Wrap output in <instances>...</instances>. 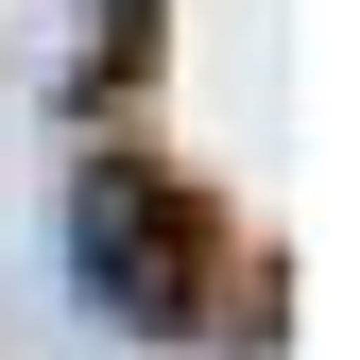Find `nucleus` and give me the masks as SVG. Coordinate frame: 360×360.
<instances>
[{
	"mask_svg": "<svg viewBox=\"0 0 360 360\" xmlns=\"http://www.w3.org/2000/svg\"><path fill=\"white\" fill-rule=\"evenodd\" d=\"M69 275H86V309H120V326H206V223L172 206L138 155H103L69 189Z\"/></svg>",
	"mask_w": 360,
	"mask_h": 360,
	"instance_id": "1",
	"label": "nucleus"
}]
</instances>
